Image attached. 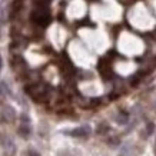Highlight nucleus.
<instances>
[{
	"mask_svg": "<svg viewBox=\"0 0 156 156\" xmlns=\"http://www.w3.org/2000/svg\"><path fill=\"white\" fill-rule=\"evenodd\" d=\"M32 20H33L36 24L44 27V26H48V24L50 23L52 16L49 13L48 7H44V6H37V7L32 12Z\"/></svg>",
	"mask_w": 156,
	"mask_h": 156,
	"instance_id": "1",
	"label": "nucleus"
},
{
	"mask_svg": "<svg viewBox=\"0 0 156 156\" xmlns=\"http://www.w3.org/2000/svg\"><path fill=\"white\" fill-rule=\"evenodd\" d=\"M98 69H99L100 75H102V77H103L105 80H108V79H110L113 76L112 67H110V65H109V62L106 59H100L99 65H98Z\"/></svg>",
	"mask_w": 156,
	"mask_h": 156,
	"instance_id": "2",
	"label": "nucleus"
},
{
	"mask_svg": "<svg viewBox=\"0 0 156 156\" xmlns=\"http://www.w3.org/2000/svg\"><path fill=\"white\" fill-rule=\"evenodd\" d=\"M0 142H2V146L5 147L6 153L9 156H12L14 153V145L12 142V139L9 136H0Z\"/></svg>",
	"mask_w": 156,
	"mask_h": 156,
	"instance_id": "3",
	"label": "nucleus"
},
{
	"mask_svg": "<svg viewBox=\"0 0 156 156\" xmlns=\"http://www.w3.org/2000/svg\"><path fill=\"white\" fill-rule=\"evenodd\" d=\"M2 118L5 119L6 122H13L16 119V110L12 106H3V109H2Z\"/></svg>",
	"mask_w": 156,
	"mask_h": 156,
	"instance_id": "4",
	"label": "nucleus"
},
{
	"mask_svg": "<svg viewBox=\"0 0 156 156\" xmlns=\"http://www.w3.org/2000/svg\"><path fill=\"white\" fill-rule=\"evenodd\" d=\"M90 132V128L89 126H82V128H77V129H73L70 132H66L67 135H70V136H76V137H85L87 136Z\"/></svg>",
	"mask_w": 156,
	"mask_h": 156,
	"instance_id": "5",
	"label": "nucleus"
},
{
	"mask_svg": "<svg viewBox=\"0 0 156 156\" xmlns=\"http://www.w3.org/2000/svg\"><path fill=\"white\" fill-rule=\"evenodd\" d=\"M19 135L22 137H29L30 136V128H29V126H20L19 128Z\"/></svg>",
	"mask_w": 156,
	"mask_h": 156,
	"instance_id": "6",
	"label": "nucleus"
},
{
	"mask_svg": "<svg viewBox=\"0 0 156 156\" xmlns=\"http://www.w3.org/2000/svg\"><path fill=\"white\" fill-rule=\"evenodd\" d=\"M128 113H125V112H120L118 116V123H122V125H125V123H128Z\"/></svg>",
	"mask_w": 156,
	"mask_h": 156,
	"instance_id": "7",
	"label": "nucleus"
},
{
	"mask_svg": "<svg viewBox=\"0 0 156 156\" xmlns=\"http://www.w3.org/2000/svg\"><path fill=\"white\" fill-rule=\"evenodd\" d=\"M20 9H22V0H14L13 7H12V10H13V14L16 13V12H19Z\"/></svg>",
	"mask_w": 156,
	"mask_h": 156,
	"instance_id": "8",
	"label": "nucleus"
},
{
	"mask_svg": "<svg viewBox=\"0 0 156 156\" xmlns=\"http://www.w3.org/2000/svg\"><path fill=\"white\" fill-rule=\"evenodd\" d=\"M96 130H98L99 135H103V133H106V130H109V126L105 125V123H102V125H99V128L96 129Z\"/></svg>",
	"mask_w": 156,
	"mask_h": 156,
	"instance_id": "9",
	"label": "nucleus"
},
{
	"mask_svg": "<svg viewBox=\"0 0 156 156\" xmlns=\"http://www.w3.org/2000/svg\"><path fill=\"white\" fill-rule=\"evenodd\" d=\"M129 149H130V146L129 145H125V146L122 147V151H120V156H129Z\"/></svg>",
	"mask_w": 156,
	"mask_h": 156,
	"instance_id": "10",
	"label": "nucleus"
},
{
	"mask_svg": "<svg viewBox=\"0 0 156 156\" xmlns=\"http://www.w3.org/2000/svg\"><path fill=\"white\" fill-rule=\"evenodd\" d=\"M27 155H29V156H39V153H37L36 151H29Z\"/></svg>",
	"mask_w": 156,
	"mask_h": 156,
	"instance_id": "11",
	"label": "nucleus"
},
{
	"mask_svg": "<svg viewBox=\"0 0 156 156\" xmlns=\"http://www.w3.org/2000/svg\"><path fill=\"white\" fill-rule=\"evenodd\" d=\"M22 119H23L24 123H29V118H27V116H24V115H23V116H22Z\"/></svg>",
	"mask_w": 156,
	"mask_h": 156,
	"instance_id": "12",
	"label": "nucleus"
},
{
	"mask_svg": "<svg viewBox=\"0 0 156 156\" xmlns=\"http://www.w3.org/2000/svg\"><path fill=\"white\" fill-rule=\"evenodd\" d=\"M152 130H153V126L149 125V126H147V133H152Z\"/></svg>",
	"mask_w": 156,
	"mask_h": 156,
	"instance_id": "13",
	"label": "nucleus"
},
{
	"mask_svg": "<svg viewBox=\"0 0 156 156\" xmlns=\"http://www.w3.org/2000/svg\"><path fill=\"white\" fill-rule=\"evenodd\" d=\"M2 66H3V60H2V56H0V69H2Z\"/></svg>",
	"mask_w": 156,
	"mask_h": 156,
	"instance_id": "14",
	"label": "nucleus"
}]
</instances>
